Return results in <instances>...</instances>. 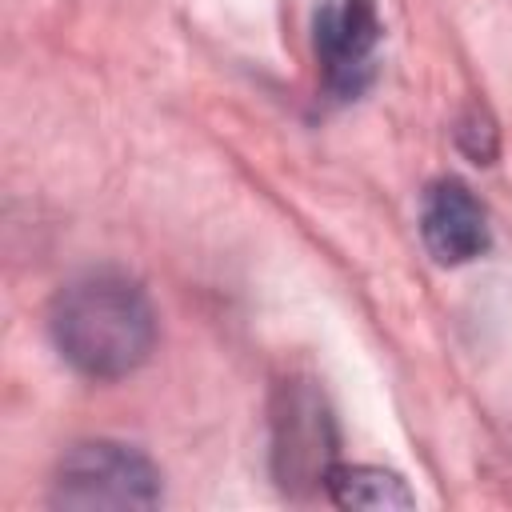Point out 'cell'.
I'll list each match as a JSON object with an SVG mask.
<instances>
[{
  "label": "cell",
  "mask_w": 512,
  "mask_h": 512,
  "mask_svg": "<svg viewBox=\"0 0 512 512\" xmlns=\"http://www.w3.org/2000/svg\"><path fill=\"white\" fill-rule=\"evenodd\" d=\"M48 328L60 356L92 380L136 372L156 344V312L144 288L120 272H88L64 284L52 300Z\"/></svg>",
  "instance_id": "1"
},
{
  "label": "cell",
  "mask_w": 512,
  "mask_h": 512,
  "mask_svg": "<svg viewBox=\"0 0 512 512\" xmlns=\"http://www.w3.org/2000/svg\"><path fill=\"white\" fill-rule=\"evenodd\" d=\"M160 500V472L152 460L116 440L72 444L52 480L60 508H152Z\"/></svg>",
  "instance_id": "2"
},
{
  "label": "cell",
  "mask_w": 512,
  "mask_h": 512,
  "mask_svg": "<svg viewBox=\"0 0 512 512\" xmlns=\"http://www.w3.org/2000/svg\"><path fill=\"white\" fill-rule=\"evenodd\" d=\"M380 16L372 0H320L312 12V48L324 72V88L336 100L356 96L376 60Z\"/></svg>",
  "instance_id": "3"
},
{
  "label": "cell",
  "mask_w": 512,
  "mask_h": 512,
  "mask_svg": "<svg viewBox=\"0 0 512 512\" xmlns=\"http://www.w3.org/2000/svg\"><path fill=\"white\" fill-rule=\"evenodd\" d=\"M420 232L428 252L440 264H464L488 248V216L484 204L460 180L428 184L420 200Z\"/></svg>",
  "instance_id": "4"
},
{
  "label": "cell",
  "mask_w": 512,
  "mask_h": 512,
  "mask_svg": "<svg viewBox=\"0 0 512 512\" xmlns=\"http://www.w3.org/2000/svg\"><path fill=\"white\" fill-rule=\"evenodd\" d=\"M324 484L340 508H412L416 504V496L408 492V484L396 472L368 468V464L328 468Z\"/></svg>",
  "instance_id": "5"
}]
</instances>
